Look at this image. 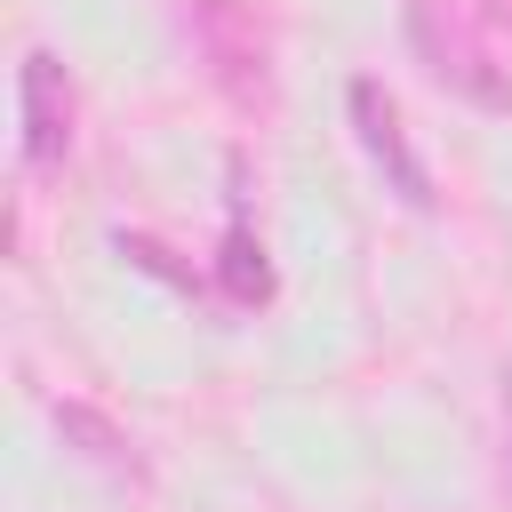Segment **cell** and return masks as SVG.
<instances>
[{
	"label": "cell",
	"mask_w": 512,
	"mask_h": 512,
	"mask_svg": "<svg viewBox=\"0 0 512 512\" xmlns=\"http://www.w3.org/2000/svg\"><path fill=\"white\" fill-rule=\"evenodd\" d=\"M400 16H408L416 64H424L448 96H464V104H480V112H512V80H504V64L488 56V40L472 32V16H464L456 0H408Z\"/></svg>",
	"instance_id": "6da1fadb"
},
{
	"label": "cell",
	"mask_w": 512,
	"mask_h": 512,
	"mask_svg": "<svg viewBox=\"0 0 512 512\" xmlns=\"http://www.w3.org/2000/svg\"><path fill=\"white\" fill-rule=\"evenodd\" d=\"M184 24H192V48H200L208 80H216L240 112H264V104H272V40H264L256 8H248V0H192Z\"/></svg>",
	"instance_id": "7a4b0ae2"
},
{
	"label": "cell",
	"mask_w": 512,
	"mask_h": 512,
	"mask_svg": "<svg viewBox=\"0 0 512 512\" xmlns=\"http://www.w3.org/2000/svg\"><path fill=\"white\" fill-rule=\"evenodd\" d=\"M352 128H360V152L384 168V184L408 200V208H432V168L416 160V144H408V120H400V104L384 96V80H352Z\"/></svg>",
	"instance_id": "3957f363"
},
{
	"label": "cell",
	"mask_w": 512,
	"mask_h": 512,
	"mask_svg": "<svg viewBox=\"0 0 512 512\" xmlns=\"http://www.w3.org/2000/svg\"><path fill=\"white\" fill-rule=\"evenodd\" d=\"M16 120H24V160L32 168H56L72 152V80L48 48H32L24 72H16Z\"/></svg>",
	"instance_id": "277c9868"
},
{
	"label": "cell",
	"mask_w": 512,
	"mask_h": 512,
	"mask_svg": "<svg viewBox=\"0 0 512 512\" xmlns=\"http://www.w3.org/2000/svg\"><path fill=\"white\" fill-rule=\"evenodd\" d=\"M48 424L64 432V448H72V456H88V464H104V472H128V480L144 472V464H136V440H128L104 408H88V400H56V408H48Z\"/></svg>",
	"instance_id": "5b68a950"
},
{
	"label": "cell",
	"mask_w": 512,
	"mask_h": 512,
	"mask_svg": "<svg viewBox=\"0 0 512 512\" xmlns=\"http://www.w3.org/2000/svg\"><path fill=\"white\" fill-rule=\"evenodd\" d=\"M216 280H224V296H232V304H264V296H272V264H264V240H256L248 224H232V232H224Z\"/></svg>",
	"instance_id": "8992f818"
},
{
	"label": "cell",
	"mask_w": 512,
	"mask_h": 512,
	"mask_svg": "<svg viewBox=\"0 0 512 512\" xmlns=\"http://www.w3.org/2000/svg\"><path fill=\"white\" fill-rule=\"evenodd\" d=\"M480 8H488V24H504V32H512V0H480Z\"/></svg>",
	"instance_id": "52a82bcc"
}]
</instances>
